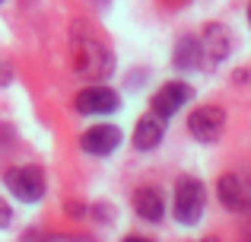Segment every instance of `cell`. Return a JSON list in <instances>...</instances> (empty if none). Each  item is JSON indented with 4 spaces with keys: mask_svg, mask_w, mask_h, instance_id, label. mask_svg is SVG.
<instances>
[{
    "mask_svg": "<svg viewBox=\"0 0 251 242\" xmlns=\"http://www.w3.org/2000/svg\"><path fill=\"white\" fill-rule=\"evenodd\" d=\"M203 242H216V239H203Z\"/></svg>",
    "mask_w": 251,
    "mask_h": 242,
    "instance_id": "16",
    "label": "cell"
},
{
    "mask_svg": "<svg viewBox=\"0 0 251 242\" xmlns=\"http://www.w3.org/2000/svg\"><path fill=\"white\" fill-rule=\"evenodd\" d=\"M80 147L89 156H111L121 147V128H115V124H96V128L80 134Z\"/></svg>",
    "mask_w": 251,
    "mask_h": 242,
    "instance_id": "6",
    "label": "cell"
},
{
    "mask_svg": "<svg viewBox=\"0 0 251 242\" xmlns=\"http://www.w3.org/2000/svg\"><path fill=\"white\" fill-rule=\"evenodd\" d=\"M223 128H226V115L216 106H201V108H194L191 118H188V131L201 143H213L216 137L223 134Z\"/></svg>",
    "mask_w": 251,
    "mask_h": 242,
    "instance_id": "5",
    "label": "cell"
},
{
    "mask_svg": "<svg viewBox=\"0 0 251 242\" xmlns=\"http://www.w3.org/2000/svg\"><path fill=\"white\" fill-rule=\"evenodd\" d=\"M248 23H251V3H248Z\"/></svg>",
    "mask_w": 251,
    "mask_h": 242,
    "instance_id": "15",
    "label": "cell"
},
{
    "mask_svg": "<svg viewBox=\"0 0 251 242\" xmlns=\"http://www.w3.org/2000/svg\"><path fill=\"white\" fill-rule=\"evenodd\" d=\"M226 32L229 29H223V26H207V29H203V45L201 48L207 51L213 61H220V57L229 54V35Z\"/></svg>",
    "mask_w": 251,
    "mask_h": 242,
    "instance_id": "11",
    "label": "cell"
},
{
    "mask_svg": "<svg viewBox=\"0 0 251 242\" xmlns=\"http://www.w3.org/2000/svg\"><path fill=\"white\" fill-rule=\"evenodd\" d=\"M162 134H166V118H159L156 112H150V115H143L140 121H137V128H134V147L140 150V153H147V150H156L162 143Z\"/></svg>",
    "mask_w": 251,
    "mask_h": 242,
    "instance_id": "9",
    "label": "cell"
},
{
    "mask_svg": "<svg viewBox=\"0 0 251 242\" xmlns=\"http://www.w3.org/2000/svg\"><path fill=\"white\" fill-rule=\"evenodd\" d=\"M10 220H13V211H10V204L0 198V230H3V226H10Z\"/></svg>",
    "mask_w": 251,
    "mask_h": 242,
    "instance_id": "13",
    "label": "cell"
},
{
    "mask_svg": "<svg viewBox=\"0 0 251 242\" xmlns=\"http://www.w3.org/2000/svg\"><path fill=\"white\" fill-rule=\"evenodd\" d=\"M188 99H191V86H188V83L172 80V83H166V86H159L153 93L150 108H153L159 118H172L178 108H184V102H188Z\"/></svg>",
    "mask_w": 251,
    "mask_h": 242,
    "instance_id": "7",
    "label": "cell"
},
{
    "mask_svg": "<svg viewBox=\"0 0 251 242\" xmlns=\"http://www.w3.org/2000/svg\"><path fill=\"white\" fill-rule=\"evenodd\" d=\"M220 201H223V207L226 211H232V214H242V211H248L251 207V194H248V185L239 179L235 172H226L220 179Z\"/></svg>",
    "mask_w": 251,
    "mask_h": 242,
    "instance_id": "8",
    "label": "cell"
},
{
    "mask_svg": "<svg viewBox=\"0 0 251 242\" xmlns=\"http://www.w3.org/2000/svg\"><path fill=\"white\" fill-rule=\"evenodd\" d=\"M134 211H137V217L150 220V223H159L166 217V201H162L159 188H140V191H134Z\"/></svg>",
    "mask_w": 251,
    "mask_h": 242,
    "instance_id": "10",
    "label": "cell"
},
{
    "mask_svg": "<svg viewBox=\"0 0 251 242\" xmlns=\"http://www.w3.org/2000/svg\"><path fill=\"white\" fill-rule=\"evenodd\" d=\"M203 207H207V191H203L201 179L194 175H181L175 182V198H172V214H175L178 223L194 226L203 217Z\"/></svg>",
    "mask_w": 251,
    "mask_h": 242,
    "instance_id": "2",
    "label": "cell"
},
{
    "mask_svg": "<svg viewBox=\"0 0 251 242\" xmlns=\"http://www.w3.org/2000/svg\"><path fill=\"white\" fill-rule=\"evenodd\" d=\"M124 242H153V239H147V236H127Z\"/></svg>",
    "mask_w": 251,
    "mask_h": 242,
    "instance_id": "14",
    "label": "cell"
},
{
    "mask_svg": "<svg viewBox=\"0 0 251 242\" xmlns=\"http://www.w3.org/2000/svg\"><path fill=\"white\" fill-rule=\"evenodd\" d=\"M118 106H121V96L115 89L102 86V83L80 89L74 99V108L80 115H111V112H118Z\"/></svg>",
    "mask_w": 251,
    "mask_h": 242,
    "instance_id": "4",
    "label": "cell"
},
{
    "mask_svg": "<svg viewBox=\"0 0 251 242\" xmlns=\"http://www.w3.org/2000/svg\"><path fill=\"white\" fill-rule=\"evenodd\" d=\"M70 57H74V70L80 77H86V80H105V77L115 70L111 51L105 48L96 35L80 32V26H76V32L70 35Z\"/></svg>",
    "mask_w": 251,
    "mask_h": 242,
    "instance_id": "1",
    "label": "cell"
},
{
    "mask_svg": "<svg viewBox=\"0 0 251 242\" xmlns=\"http://www.w3.org/2000/svg\"><path fill=\"white\" fill-rule=\"evenodd\" d=\"M0 3H3V0H0Z\"/></svg>",
    "mask_w": 251,
    "mask_h": 242,
    "instance_id": "17",
    "label": "cell"
},
{
    "mask_svg": "<svg viewBox=\"0 0 251 242\" xmlns=\"http://www.w3.org/2000/svg\"><path fill=\"white\" fill-rule=\"evenodd\" d=\"M3 182L10 188V194L19 198L23 204H38L45 198V191H48L45 172L38 166H13V169H6Z\"/></svg>",
    "mask_w": 251,
    "mask_h": 242,
    "instance_id": "3",
    "label": "cell"
},
{
    "mask_svg": "<svg viewBox=\"0 0 251 242\" xmlns=\"http://www.w3.org/2000/svg\"><path fill=\"white\" fill-rule=\"evenodd\" d=\"M197 54H201V45H197V38H181L178 42V51H175V64L178 67H184V70H191V67H197Z\"/></svg>",
    "mask_w": 251,
    "mask_h": 242,
    "instance_id": "12",
    "label": "cell"
}]
</instances>
